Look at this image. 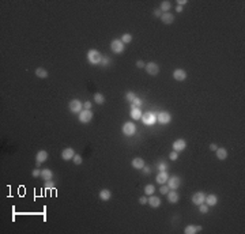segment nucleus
Returning a JSON list of instances; mask_svg holds the SVG:
<instances>
[{
  "instance_id": "1",
  "label": "nucleus",
  "mask_w": 245,
  "mask_h": 234,
  "mask_svg": "<svg viewBox=\"0 0 245 234\" xmlns=\"http://www.w3.org/2000/svg\"><path fill=\"white\" fill-rule=\"evenodd\" d=\"M101 58H102V54H101L97 49H90L87 52V60L91 65H97L101 63Z\"/></svg>"
},
{
  "instance_id": "2",
  "label": "nucleus",
  "mask_w": 245,
  "mask_h": 234,
  "mask_svg": "<svg viewBox=\"0 0 245 234\" xmlns=\"http://www.w3.org/2000/svg\"><path fill=\"white\" fill-rule=\"evenodd\" d=\"M142 121L145 125H154L155 121H157V114L153 112H146L145 114L142 116Z\"/></svg>"
},
{
  "instance_id": "3",
  "label": "nucleus",
  "mask_w": 245,
  "mask_h": 234,
  "mask_svg": "<svg viewBox=\"0 0 245 234\" xmlns=\"http://www.w3.org/2000/svg\"><path fill=\"white\" fill-rule=\"evenodd\" d=\"M110 49H112V52H115L116 54H120V53L124 52L125 45L123 44L121 40H113V41H112V44H110Z\"/></svg>"
},
{
  "instance_id": "4",
  "label": "nucleus",
  "mask_w": 245,
  "mask_h": 234,
  "mask_svg": "<svg viewBox=\"0 0 245 234\" xmlns=\"http://www.w3.org/2000/svg\"><path fill=\"white\" fill-rule=\"evenodd\" d=\"M93 119V112L91 109H83L80 113H79V121L83 123V124H87L90 123Z\"/></svg>"
},
{
  "instance_id": "5",
  "label": "nucleus",
  "mask_w": 245,
  "mask_h": 234,
  "mask_svg": "<svg viewBox=\"0 0 245 234\" xmlns=\"http://www.w3.org/2000/svg\"><path fill=\"white\" fill-rule=\"evenodd\" d=\"M68 108H69V110H71L72 113H75V114H79V113L83 110V104H82L79 99H72L71 102H69Z\"/></svg>"
},
{
  "instance_id": "6",
  "label": "nucleus",
  "mask_w": 245,
  "mask_h": 234,
  "mask_svg": "<svg viewBox=\"0 0 245 234\" xmlns=\"http://www.w3.org/2000/svg\"><path fill=\"white\" fill-rule=\"evenodd\" d=\"M157 121L162 125H165V124H169L172 121V116H170L169 112H159L157 114Z\"/></svg>"
},
{
  "instance_id": "7",
  "label": "nucleus",
  "mask_w": 245,
  "mask_h": 234,
  "mask_svg": "<svg viewBox=\"0 0 245 234\" xmlns=\"http://www.w3.org/2000/svg\"><path fill=\"white\" fill-rule=\"evenodd\" d=\"M146 72L151 76H157L159 74V65L157 63H154V61H150V63L146 64Z\"/></svg>"
},
{
  "instance_id": "8",
  "label": "nucleus",
  "mask_w": 245,
  "mask_h": 234,
  "mask_svg": "<svg viewBox=\"0 0 245 234\" xmlns=\"http://www.w3.org/2000/svg\"><path fill=\"white\" fill-rule=\"evenodd\" d=\"M135 132H136V125L132 121H127L123 125V134L125 136H132L135 135Z\"/></svg>"
},
{
  "instance_id": "9",
  "label": "nucleus",
  "mask_w": 245,
  "mask_h": 234,
  "mask_svg": "<svg viewBox=\"0 0 245 234\" xmlns=\"http://www.w3.org/2000/svg\"><path fill=\"white\" fill-rule=\"evenodd\" d=\"M206 200V193L204 192H195L192 195V203L195 206H199Z\"/></svg>"
},
{
  "instance_id": "10",
  "label": "nucleus",
  "mask_w": 245,
  "mask_h": 234,
  "mask_svg": "<svg viewBox=\"0 0 245 234\" xmlns=\"http://www.w3.org/2000/svg\"><path fill=\"white\" fill-rule=\"evenodd\" d=\"M180 181H181V180L177 177V175H172V177H169V180H168V182H166V185H168L170 189H176V191H177V188H178V186H180V184H181Z\"/></svg>"
},
{
  "instance_id": "11",
  "label": "nucleus",
  "mask_w": 245,
  "mask_h": 234,
  "mask_svg": "<svg viewBox=\"0 0 245 234\" xmlns=\"http://www.w3.org/2000/svg\"><path fill=\"white\" fill-rule=\"evenodd\" d=\"M186 149V142L184 139H177L176 142L173 143V151H177V153H181Z\"/></svg>"
},
{
  "instance_id": "12",
  "label": "nucleus",
  "mask_w": 245,
  "mask_h": 234,
  "mask_svg": "<svg viewBox=\"0 0 245 234\" xmlns=\"http://www.w3.org/2000/svg\"><path fill=\"white\" fill-rule=\"evenodd\" d=\"M173 78H174L176 80H178V82L185 80V79H186V72H185V69H182V68L174 69V71H173Z\"/></svg>"
},
{
  "instance_id": "13",
  "label": "nucleus",
  "mask_w": 245,
  "mask_h": 234,
  "mask_svg": "<svg viewBox=\"0 0 245 234\" xmlns=\"http://www.w3.org/2000/svg\"><path fill=\"white\" fill-rule=\"evenodd\" d=\"M155 180H157V182H158V184H161V185L166 184L168 180H169V173L166 170L165 171H159V173L157 174V177H155Z\"/></svg>"
},
{
  "instance_id": "14",
  "label": "nucleus",
  "mask_w": 245,
  "mask_h": 234,
  "mask_svg": "<svg viewBox=\"0 0 245 234\" xmlns=\"http://www.w3.org/2000/svg\"><path fill=\"white\" fill-rule=\"evenodd\" d=\"M74 155H75V151L71 147H67V149H64L61 151V158L64 159V161H71L74 158Z\"/></svg>"
},
{
  "instance_id": "15",
  "label": "nucleus",
  "mask_w": 245,
  "mask_h": 234,
  "mask_svg": "<svg viewBox=\"0 0 245 234\" xmlns=\"http://www.w3.org/2000/svg\"><path fill=\"white\" fill-rule=\"evenodd\" d=\"M180 200V195L177 193L176 189H170L168 192V201L172 203V204H176V203Z\"/></svg>"
},
{
  "instance_id": "16",
  "label": "nucleus",
  "mask_w": 245,
  "mask_h": 234,
  "mask_svg": "<svg viewBox=\"0 0 245 234\" xmlns=\"http://www.w3.org/2000/svg\"><path fill=\"white\" fill-rule=\"evenodd\" d=\"M204 203L208 206V207H214V206H217V203H218V196H217V195H212V193L206 195Z\"/></svg>"
},
{
  "instance_id": "17",
  "label": "nucleus",
  "mask_w": 245,
  "mask_h": 234,
  "mask_svg": "<svg viewBox=\"0 0 245 234\" xmlns=\"http://www.w3.org/2000/svg\"><path fill=\"white\" fill-rule=\"evenodd\" d=\"M131 165L134 169H138V170H142L143 167H145V159H142V158H134L132 159V162H131Z\"/></svg>"
},
{
  "instance_id": "18",
  "label": "nucleus",
  "mask_w": 245,
  "mask_h": 234,
  "mask_svg": "<svg viewBox=\"0 0 245 234\" xmlns=\"http://www.w3.org/2000/svg\"><path fill=\"white\" fill-rule=\"evenodd\" d=\"M48 157H49V154L46 153L45 150H40L36 154V161H37V163H42V162H45L46 159H48Z\"/></svg>"
},
{
  "instance_id": "19",
  "label": "nucleus",
  "mask_w": 245,
  "mask_h": 234,
  "mask_svg": "<svg viewBox=\"0 0 245 234\" xmlns=\"http://www.w3.org/2000/svg\"><path fill=\"white\" fill-rule=\"evenodd\" d=\"M197 231H202V226H196V225H188L184 229L185 234H196Z\"/></svg>"
},
{
  "instance_id": "20",
  "label": "nucleus",
  "mask_w": 245,
  "mask_h": 234,
  "mask_svg": "<svg viewBox=\"0 0 245 234\" xmlns=\"http://www.w3.org/2000/svg\"><path fill=\"white\" fill-rule=\"evenodd\" d=\"M161 21H162V23H165V25H170V23L174 22V15L170 13H163L161 17Z\"/></svg>"
},
{
  "instance_id": "21",
  "label": "nucleus",
  "mask_w": 245,
  "mask_h": 234,
  "mask_svg": "<svg viewBox=\"0 0 245 234\" xmlns=\"http://www.w3.org/2000/svg\"><path fill=\"white\" fill-rule=\"evenodd\" d=\"M143 116V113L140 110V108H131V119L132 120H140Z\"/></svg>"
},
{
  "instance_id": "22",
  "label": "nucleus",
  "mask_w": 245,
  "mask_h": 234,
  "mask_svg": "<svg viewBox=\"0 0 245 234\" xmlns=\"http://www.w3.org/2000/svg\"><path fill=\"white\" fill-rule=\"evenodd\" d=\"M215 154H217V158L221 159V161H223V159L227 158V150L223 149V147H218L215 150Z\"/></svg>"
},
{
  "instance_id": "23",
  "label": "nucleus",
  "mask_w": 245,
  "mask_h": 234,
  "mask_svg": "<svg viewBox=\"0 0 245 234\" xmlns=\"http://www.w3.org/2000/svg\"><path fill=\"white\" fill-rule=\"evenodd\" d=\"M149 204L153 208H158L159 206H161V199H159L158 196H154V195H151V196L149 197Z\"/></svg>"
},
{
  "instance_id": "24",
  "label": "nucleus",
  "mask_w": 245,
  "mask_h": 234,
  "mask_svg": "<svg viewBox=\"0 0 245 234\" xmlns=\"http://www.w3.org/2000/svg\"><path fill=\"white\" fill-rule=\"evenodd\" d=\"M41 177L44 181H49L53 178V171L50 169H42L41 170Z\"/></svg>"
},
{
  "instance_id": "25",
  "label": "nucleus",
  "mask_w": 245,
  "mask_h": 234,
  "mask_svg": "<svg viewBox=\"0 0 245 234\" xmlns=\"http://www.w3.org/2000/svg\"><path fill=\"white\" fill-rule=\"evenodd\" d=\"M112 197V192L109 189H102L100 192V199L101 200H104V201H106V200H109V199Z\"/></svg>"
},
{
  "instance_id": "26",
  "label": "nucleus",
  "mask_w": 245,
  "mask_h": 234,
  "mask_svg": "<svg viewBox=\"0 0 245 234\" xmlns=\"http://www.w3.org/2000/svg\"><path fill=\"white\" fill-rule=\"evenodd\" d=\"M48 71H46L45 68H36V76H38V78H41V79H45V78H48Z\"/></svg>"
},
{
  "instance_id": "27",
  "label": "nucleus",
  "mask_w": 245,
  "mask_h": 234,
  "mask_svg": "<svg viewBox=\"0 0 245 234\" xmlns=\"http://www.w3.org/2000/svg\"><path fill=\"white\" fill-rule=\"evenodd\" d=\"M155 193V186L153 184H147L145 186V195H147V196H151V195H154Z\"/></svg>"
},
{
  "instance_id": "28",
  "label": "nucleus",
  "mask_w": 245,
  "mask_h": 234,
  "mask_svg": "<svg viewBox=\"0 0 245 234\" xmlns=\"http://www.w3.org/2000/svg\"><path fill=\"white\" fill-rule=\"evenodd\" d=\"M170 7H172V3H170V2H166V0H165V2L161 3V8H159V10H161L162 13H169Z\"/></svg>"
},
{
  "instance_id": "29",
  "label": "nucleus",
  "mask_w": 245,
  "mask_h": 234,
  "mask_svg": "<svg viewBox=\"0 0 245 234\" xmlns=\"http://www.w3.org/2000/svg\"><path fill=\"white\" fill-rule=\"evenodd\" d=\"M94 101H95V104L102 105L105 102V97L101 94V93H97V94H94Z\"/></svg>"
},
{
  "instance_id": "30",
  "label": "nucleus",
  "mask_w": 245,
  "mask_h": 234,
  "mask_svg": "<svg viewBox=\"0 0 245 234\" xmlns=\"http://www.w3.org/2000/svg\"><path fill=\"white\" fill-rule=\"evenodd\" d=\"M120 40L123 41V44H124V45H125V44H130V42L132 41V34H130V33L123 34V37L120 38Z\"/></svg>"
},
{
  "instance_id": "31",
  "label": "nucleus",
  "mask_w": 245,
  "mask_h": 234,
  "mask_svg": "<svg viewBox=\"0 0 245 234\" xmlns=\"http://www.w3.org/2000/svg\"><path fill=\"white\" fill-rule=\"evenodd\" d=\"M142 105H143V101L136 97V98L134 99V102H131V108H140Z\"/></svg>"
},
{
  "instance_id": "32",
  "label": "nucleus",
  "mask_w": 245,
  "mask_h": 234,
  "mask_svg": "<svg viewBox=\"0 0 245 234\" xmlns=\"http://www.w3.org/2000/svg\"><path fill=\"white\" fill-rule=\"evenodd\" d=\"M157 169H158V171H165V170H168V163H166V162H158Z\"/></svg>"
},
{
  "instance_id": "33",
  "label": "nucleus",
  "mask_w": 245,
  "mask_h": 234,
  "mask_svg": "<svg viewBox=\"0 0 245 234\" xmlns=\"http://www.w3.org/2000/svg\"><path fill=\"white\" fill-rule=\"evenodd\" d=\"M136 98V95H135V93H132V91H127V94H125V99L128 101V102H134V99Z\"/></svg>"
},
{
  "instance_id": "34",
  "label": "nucleus",
  "mask_w": 245,
  "mask_h": 234,
  "mask_svg": "<svg viewBox=\"0 0 245 234\" xmlns=\"http://www.w3.org/2000/svg\"><path fill=\"white\" fill-rule=\"evenodd\" d=\"M197 207H199V211L202 214H207L208 212V206L206 204V203H202V204H199Z\"/></svg>"
},
{
  "instance_id": "35",
  "label": "nucleus",
  "mask_w": 245,
  "mask_h": 234,
  "mask_svg": "<svg viewBox=\"0 0 245 234\" xmlns=\"http://www.w3.org/2000/svg\"><path fill=\"white\" fill-rule=\"evenodd\" d=\"M101 65H104V67H106V65L110 64V58H109L108 56H102V58H101Z\"/></svg>"
},
{
  "instance_id": "36",
  "label": "nucleus",
  "mask_w": 245,
  "mask_h": 234,
  "mask_svg": "<svg viewBox=\"0 0 245 234\" xmlns=\"http://www.w3.org/2000/svg\"><path fill=\"white\" fill-rule=\"evenodd\" d=\"M170 191V188L166 184H163V185H161V188H159V192H161L162 195H168V192Z\"/></svg>"
},
{
  "instance_id": "37",
  "label": "nucleus",
  "mask_w": 245,
  "mask_h": 234,
  "mask_svg": "<svg viewBox=\"0 0 245 234\" xmlns=\"http://www.w3.org/2000/svg\"><path fill=\"white\" fill-rule=\"evenodd\" d=\"M169 158H170V161H177V159H178V153H177V151H172V153L169 154Z\"/></svg>"
},
{
  "instance_id": "38",
  "label": "nucleus",
  "mask_w": 245,
  "mask_h": 234,
  "mask_svg": "<svg viewBox=\"0 0 245 234\" xmlns=\"http://www.w3.org/2000/svg\"><path fill=\"white\" fill-rule=\"evenodd\" d=\"M72 161H74V163H75V165H80L82 163V157L80 155H74V158H72Z\"/></svg>"
},
{
  "instance_id": "39",
  "label": "nucleus",
  "mask_w": 245,
  "mask_h": 234,
  "mask_svg": "<svg viewBox=\"0 0 245 234\" xmlns=\"http://www.w3.org/2000/svg\"><path fill=\"white\" fill-rule=\"evenodd\" d=\"M45 188H46V189H54V182H53L52 180L45 181Z\"/></svg>"
},
{
  "instance_id": "40",
  "label": "nucleus",
  "mask_w": 245,
  "mask_h": 234,
  "mask_svg": "<svg viewBox=\"0 0 245 234\" xmlns=\"http://www.w3.org/2000/svg\"><path fill=\"white\" fill-rule=\"evenodd\" d=\"M136 67H138V68H145L146 67L145 61H143V60H138V61H136Z\"/></svg>"
},
{
  "instance_id": "41",
  "label": "nucleus",
  "mask_w": 245,
  "mask_h": 234,
  "mask_svg": "<svg viewBox=\"0 0 245 234\" xmlns=\"http://www.w3.org/2000/svg\"><path fill=\"white\" fill-rule=\"evenodd\" d=\"M32 175H33V177H41V170L34 169V170L32 171Z\"/></svg>"
},
{
  "instance_id": "42",
  "label": "nucleus",
  "mask_w": 245,
  "mask_h": 234,
  "mask_svg": "<svg viewBox=\"0 0 245 234\" xmlns=\"http://www.w3.org/2000/svg\"><path fill=\"white\" fill-rule=\"evenodd\" d=\"M139 203H140V204H143V206H145V204H147V203H149V199H147L146 196H142L140 199H139Z\"/></svg>"
},
{
  "instance_id": "43",
  "label": "nucleus",
  "mask_w": 245,
  "mask_h": 234,
  "mask_svg": "<svg viewBox=\"0 0 245 234\" xmlns=\"http://www.w3.org/2000/svg\"><path fill=\"white\" fill-rule=\"evenodd\" d=\"M162 14H163V13H162V11L159 10V8H158V10H154V15H155V17L161 18V17H162Z\"/></svg>"
},
{
  "instance_id": "44",
  "label": "nucleus",
  "mask_w": 245,
  "mask_h": 234,
  "mask_svg": "<svg viewBox=\"0 0 245 234\" xmlns=\"http://www.w3.org/2000/svg\"><path fill=\"white\" fill-rule=\"evenodd\" d=\"M83 109H91V102H90V101H87V102L83 104Z\"/></svg>"
},
{
  "instance_id": "45",
  "label": "nucleus",
  "mask_w": 245,
  "mask_h": 234,
  "mask_svg": "<svg viewBox=\"0 0 245 234\" xmlns=\"http://www.w3.org/2000/svg\"><path fill=\"white\" fill-rule=\"evenodd\" d=\"M142 170H143V173H145V174H150V167H149V166L145 165V167H143Z\"/></svg>"
},
{
  "instance_id": "46",
  "label": "nucleus",
  "mask_w": 245,
  "mask_h": 234,
  "mask_svg": "<svg viewBox=\"0 0 245 234\" xmlns=\"http://www.w3.org/2000/svg\"><path fill=\"white\" fill-rule=\"evenodd\" d=\"M186 3H188V2H186V0H178V2H177V6H184V4H186Z\"/></svg>"
},
{
  "instance_id": "47",
  "label": "nucleus",
  "mask_w": 245,
  "mask_h": 234,
  "mask_svg": "<svg viewBox=\"0 0 245 234\" xmlns=\"http://www.w3.org/2000/svg\"><path fill=\"white\" fill-rule=\"evenodd\" d=\"M217 149H218V146H217V144H214V143H212V144H210V150H212V151H215Z\"/></svg>"
},
{
  "instance_id": "48",
  "label": "nucleus",
  "mask_w": 245,
  "mask_h": 234,
  "mask_svg": "<svg viewBox=\"0 0 245 234\" xmlns=\"http://www.w3.org/2000/svg\"><path fill=\"white\" fill-rule=\"evenodd\" d=\"M182 10H184V8H182L181 6H177V7H176V11H177V13H182Z\"/></svg>"
}]
</instances>
